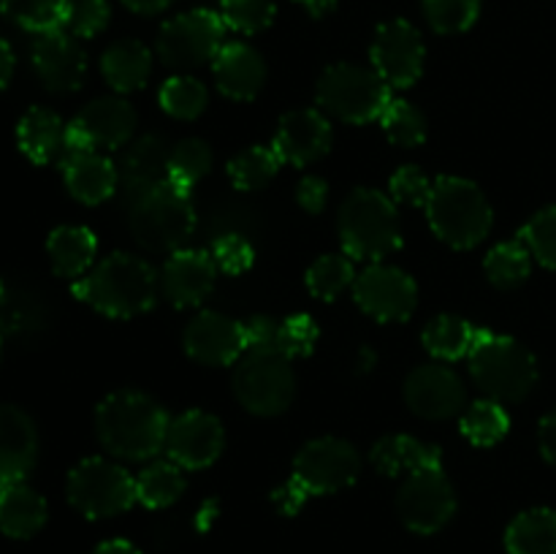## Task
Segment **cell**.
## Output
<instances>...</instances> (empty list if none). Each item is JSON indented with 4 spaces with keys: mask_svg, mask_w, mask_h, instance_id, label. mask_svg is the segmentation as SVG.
<instances>
[{
    "mask_svg": "<svg viewBox=\"0 0 556 554\" xmlns=\"http://www.w3.org/2000/svg\"><path fill=\"white\" fill-rule=\"evenodd\" d=\"M434 237L454 250H472L489 237L494 212L483 190L465 177L443 174L432 182L424 204Z\"/></svg>",
    "mask_w": 556,
    "mask_h": 554,
    "instance_id": "cell-3",
    "label": "cell"
},
{
    "mask_svg": "<svg viewBox=\"0 0 556 554\" xmlns=\"http://www.w3.org/2000/svg\"><path fill=\"white\" fill-rule=\"evenodd\" d=\"M396 514L418 536L440 532L456 514V492L443 470H418L396 492Z\"/></svg>",
    "mask_w": 556,
    "mask_h": 554,
    "instance_id": "cell-12",
    "label": "cell"
},
{
    "mask_svg": "<svg viewBox=\"0 0 556 554\" xmlns=\"http://www.w3.org/2000/svg\"><path fill=\"white\" fill-rule=\"evenodd\" d=\"M508 554H556V511L530 508L505 530Z\"/></svg>",
    "mask_w": 556,
    "mask_h": 554,
    "instance_id": "cell-31",
    "label": "cell"
},
{
    "mask_svg": "<svg viewBox=\"0 0 556 554\" xmlns=\"http://www.w3.org/2000/svg\"><path fill=\"white\" fill-rule=\"evenodd\" d=\"M134 130L136 112L125 98H96L65 125V152L123 150Z\"/></svg>",
    "mask_w": 556,
    "mask_h": 554,
    "instance_id": "cell-11",
    "label": "cell"
},
{
    "mask_svg": "<svg viewBox=\"0 0 556 554\" xmlns=\"http://www.w3.org/2000/svg\"><path fill=\"white\" fill-rule=\"evenodd\" d=\"M405 402L427 421H445L467 407V389L445 364H421L405 380Z\"/></svg>",
    "mask_w": 556,
    "mask_h": 554,
    "instance_id": "cell-17",
    "label": "cell"
},
{
    "mask_svg": "<svg viewBox=\"0 0 556 554\" xmlns=\"http://www.w3.org/2000/svg\"><path fill=\"white\" fill-rule=\"evenodd\" d=\"M519 239L527 244L532 259H538L548 269H556V204L535 212L525 223Z\"/></svg>",
    "mask_w": 556,
    "mask_h": 554,
    "instance_id": "cell-44",
    "label": "cell"
},
{
    "mask_svg": "<svg viewBox=\"0 0 556 554\" xmlns=\"http://www.w3.org/2000/svg\"><path fill=\"white\" fill-rule=\"evenodd\" d=\"M326 196H329V185H326V179L313 177V174L296 185L299 206H302L304 212H309V215H318V212L324 210Z\"/></svg>",
    "mask_w": 556,
    "mask_h": 554,
    "instance_id": "cell-50",
    "label": "cell"
},
{
    "mask_svg": "<svg viewBox=\"0 0 556 554\" xmlns=\"http://www.w3.org/2000/svg\"><path fill=\"white\" fill-rule=\"evenodd\" d=\"M315 101L331 117L351 125L380 119L391 103V87L375 68L356 63H334L324 71L315 87Z\"/></svg>",
    "mask_w": 556,
    "mask_h": 554,
    "instance_id": "cell-7",
    "label": "cell"
},
{
    "mask_svg": "<svg viewBox=\"0 0 556 554\" xmlns=\"http://www.w3.org/2000/svg\"><path fill=\"white\" fill-rule=\"evenodd\" d=\"M11 74H14V52H11L9 41L0 38V90L9 85Z\"/></svg>",
    "mask_w": 556,
    "mask_h": 554,
    "instance_id": "cell-54",
    "label": "cell"
},
{
    "mask_svg": "<svg viewBox=\"0 0 556 554\" xmlns=\"http://www.w3.org/2000/svg\"><path fill=\"white\" fill-rule=\"evenodd\" d=\"M0 11L22 30L41 36L63 27L68 0H0Z\"/></svg>",
    "mask_w": 556,
    "mask_h": 554,
    "instance_id": "cell-38",
    "label": "cell"
},
{
    "mask_svg": "<svg viewBox=\"0 0 556 554\" xmlns=\"http://www.w3.org/2000/svg\"><path fill=\"white\" fill-rule=\"evenodd\" d=\"M185 473L177 462H152L136 476V500L144 508H168L185 494Z\"/></svg>",
    "mask_w": 556,
    "mask_h": 554,
    "instance_id": "cell-33",
    "label": "cell"
},
{
    "mask_svg": "<svg viewBox=\"0 0 556 554\" xmlns=\"http://www.w3.org/2000/svg\"><path fill=\"white\" fill-rule=\"evenodd\" d=\"M429 190H432V182H429V177L418 166H402L391 177L389 185V193L394 204L421 206V210L429 199Z\"/></svg>",
    "mask_w": 556,
    "mask_h": 554,
    "instance_id": "cell-48",
    "label": "cell"
},
{
    "mask_svg": "<svg viewBox=\"0 0 556 554\" xmlns=\"http://www.w3.org/2000/svg\"><path fill=\"white\" fill-rule=\"evenodd\" d=\"M38 459L33 418L16 405H0V489L22 483Z\"/></svg>",
    "mask_w": 556,
    "mask_h": 554,
    "instance_id": "cell-23",
    "label": "cell"
},
{
    "mask_svg": "<svg viewBox=\"0 0 556 554\" xmlns=\"http://www.w3.org/2000/svg\"><path fill=\"white\" fill-rule=\"evenodd\" d=\"M217 90L231 101H253L266 85V63L250 43H223L217 58L212 60Z\"/></svg>",
    "mask_w": 556,
    "mask_h": 554,
    "instance_id": "cell-24",
    "label": "cell"
},
{
    "mask_svg": "<svg viewBox=\"0 0 556 554\" xmlns=\"http://www.w3.org/2000/svg\"><path fill=\"white\" fill-rule=\"evenodd\" d=\"M212 168V150L204 139H182L168 158V182L190 193Z\"/></svg>",
    "mask_w": 556,
    "mask_h": 554,
    "instance_id": "cell-39",
    "label": "cell"
},
{
    "mask_svg": "<svg viewBox=\"0 0 556 554\" xmlns=\"http://www.w3.org/2000/svg\"><path fill=\"white\" fill-rule=\"evenodd\" d=\"M472 337H476V329L467 324L462 315H438V318L429 320L424 326V348L432 353L440 362H456V358L470 356Z\"/></svg>",
    "mask_w": 556,
    "mask_h": 554,
    "instance_id": "cell-32",
    "label": "cell"
},
{
    "mask_svg": "<svg viewBox=\"0 0 556 554\" xmlns=\"http://www.w3.org/2000/svg\"><path fill=\"white\" fill-rule=\"evenodd\" d=\"M128 226L136 242L150 253H177L195 228L190 193L177 185H155L128 204Z\"/></svg>",
    "mask_w": 556,
    "mask_h": 554,
    "instance_id": "cell-6",
    "label": "cell"
},
{
    "mask_svg": "<svg viewBox=\"0 0 556 554\" xmlns=\"http://www.w3.org/2000/svg\"><path fill=\"white\" fill-rule=\"evenodd\" d=\"M362 454L342 438H315L293 459V478L309 494H334L356 483Z\"/></svg>",
    "mask_w": 556,
    "mask_h": 554,
    "instance_id": "cell-13",
    "label": "cell"
},
{
    "mask_svg": "<svg viewBox=\"0 0 556 554\" xmlns=\"http://www.w3.org/2000/svg\"><path fill=\"white\" fill-rule=\"evenodd\" d=\"M185 353L204 367H228L237 364L248 351L244 324L228 315L204 310L185 326Z\"/></svg>",
    "mask_w": 556,
    "mask_h": 554,
    "instance_id": "cell-18",
    "label": "cell"
},
{
    "mask_svg": "<svg viewBox=\"0 0 556 554\" xmlns=\"http://www.w3.org/2000/svg\"><path fill=\"white\" fill-rule=\"evenodd\" d=\"M212 259H215L217 269L226 272V275H242V272H248L253 266L255 250L239 234H223L212 244Z\"/></svg>",
    "mask_w": 556,
    "mask_h": 554,
    "instance_id": "cell-47",
    "label": "cell"
},
{
    "mask_svg": "<svg viewBox=\"0 0 556 554\" xmlns=\"http://www.w3.org/2000/svg\"><path fill=\"white\" fill-rule=\"evenodd\" d=\"M331 144H334V130L318 109H293L277 123L271 150L282 163L302 168L320 161Z\"/></svg>",
    "mask_w": 556,
    "mask_h": 554,
    "instance_id": "cell-20",
    "label": "cell"
},
{
    "mask_svg": "<svg viewBox=\"0 0 556 554\" xmlns=\"http://www.w3.org/2000/svg\"><path fill=\"white\" fill-rule=\"evenodd\" d=\"M101 71L117 92H136L150 81L152 52L136 38H119L103 52Z\"/></svg>",
    "mask_w": 556,
    "mask_h": 554,
    "instance_id": "cell-29",
    "label": "cell"
},
{
    "mask_svg": "<svg viewBox=\"0 0 556 554\" xmlns=\"http://www.w3.org/2000/svg\"><path fill=\"white\" fill-rule=\"evenodd\" d=\"M299 3H302V0H299Z\"/></svg>",
    "mask_w": 556,
    "mask_h": 554,
    "instance_id": "cell-59",
    "label": "cell"
},
{
    "mask_svg": "<svg viewBox=\"0 0 556 554\" xmlns=\"http://www.w3.org/2000/svg\"><path fill=\"white\" fill-rule=\"evenodd\" d=\"M337 231L353 261H383L402 248V223L394 201L375 188H356L340 206Z\"/></svg>",
    "mask_w": 556,
    "mask_h": 554,
    "instance_id": "cell-4",
    "label": "cell"
},
{
    "mask_svg": "<svg viewBox=\"0 0 556 554\" xmlns=\"http://www.w3.org/2000/svg\"><path fill=\"white\" fill-rule=\"evenodd\" d=\"M119 3H123L128 11H134V14L152 16V14H161V11H166L168 5H172V0H119Z\"/></svg>",
    "mask_w": 556,
    "mask_h": 554,
    "instance_id": "cell-53",
    "label": "cell"
},
{
    "mask_svg": "<svg viewBox=\"0 0 556 554\" xmlns=\"http://www.w3.org/2000/svg\"><path fill=\"white\" fill-rule=\"evenodd\" d=\"M47 253L58 277L79 280L96 261L98 239L85 226H58L47 239Z\"/></svg>",
    "mask_w": 556,
    "mask_h": 554,
    "instance_id": "cell-30",
    "label": "cell"
},
{
    "mask_svg": "<svg viewBox=\"0 0 556 554\" xmlns=\"http://www.w3.org/2000/svg\"><path fill=\"white\" fill-rule=\"evenodd\" d=\"M353 299L369 318L380 324H402L416 313L418 286L400 266L375 261L353 280Z\"/></svg>",
    "mask_w": 556,
    "mask_h": 554,
    "instance_id": "cell-14",
    "label": "cell"
},
{
    "mask_svg": "<svg viewBox=\"0 0 556 554\" xmlns=\"http://www.w3.org/2000/svg\"><path fill=\"white\" fill-rule=\"evenodd\" d=\"M65 188L76 201L96 206L117 190V166L98 150L65 152L60 158Z\"/></svg>",
    "mask_w": 556,
    "mask_h": 554,
    "instance_id": "cell-25",
    "label": "cell"
},
{
    "mask_svg": "<svg viewBox=\"0 0 556 554\" xmlns=\"http://www.w3.org/2000/svg\"><path fill=\"white\" fill-rule=\"evenodd\" d=\"M47 500L27 483L0 489V530L16 541H27L47 525Z\"/></svg>",
    "mask_w": 556,
    "mask_h": 554,
    "instance_id": "cell-28",
    "label": "cell"
},
{
    "mask_svg": "<svg viewBox=\"0 0 556 554\" xmlns=\"http://www.w3.org/2000/svg\"><path fill=\"white\" fill-rule=\"evenodd\" d=\"M220 14L210 9H193L174 16L157 33V58L174 71H193L212 63L223 49Z\"/></svg>",
    "mask_w": 556,
    "mask_h": 554,
    "instance_id": "cell-10",
    "label": "cell"
},
{
    "mask_svg": "<svg viewBox=\"0 0 556 554\" xmlns=\"http://www.w3.org/2000/svg\"><path fill=\"white\" fill-rule=\"evenodd\" d=\"M538 443H541L543 459L556 467V407L548 416H543L541 429H538Z\"/></svg>",
    "mask_w": 556,
    "mask_h": 554,
    "instance_id": "cell-52",
    "label": "cell"
},
{
    "mask_svg": "<svg viewBox=\"0 0 556 554\" xmlns=\"http://www.w3.org/2000/svg\"><path fill=\"white\" fill-rule=\"evenodd\" d=\"M92 554H141L134 543L123 541V538H114V541H103L101 546L92 549Z\"/></svg>",
    "mask_w": 556,
    "mask_h": 554,
    "instance_id": "cell-55",
    "label": "cell"
},
{
    "mask_svg": "<svg viewBox=\"0 0 556 554\" xmlns=\"http://www.w3.org/2000/svg\"><path fill=\"white\" fill-rule=\"evenodd\" d=\"M0 302H3V282H0Z\"/></svg>",
    "mask_w": 556,
    "mask_h": 554,
    "instance_id": "cell-58",
    "label": "cell"
},
{
    "mask_svg": "<svg viewBox=\"0 0 556 554\" xmlns=\"http://www.w3.org/2000/svg\"><path fill=\"white\" fill-rule=\"evenodd\" d=\"M33 68L49 92L79 90L87 74V54L68 30L41 33L33 43Z\"/></svg>",
    "mask_w": 556,
    "mask_h": 554,
    "instance_id": "cell-19",
    "label": "cell"
},
{
    "mask_svg": "<svg viewBox=\"0 0 556 554\" xmlns=\"http://www.w3.org/2000/svg\"><path fill=\"white\" fill-rule=\"evenodd\" d=\"M161 293L174 307H195L215 288L217 264L204 250H177L161 269Z\"/></svg>",
    "mask_w": 556,
    "mask_h": 554,
    "instance_id": "cell-22",
    "label": "cell"
},
{
    "mask_svg": "<svg viewBox=\"0 0 556 554\" xmlns=\"http://www.w3.org/2000/svg\"><path fill=\"white\" fill-rule=\"evenodd\" d=\"M275 0H220V20L242 36H255L275 22Z\"/></svg>",
    "mask_w": 556,
    "mask_h": 554,
    "instance_id": "cell-43",
    "label": "cell"
},
{
    "mask_svg": "<svg viewBox=\"0 0 556 554\" xmlns=\"http://www.w3.org/2000/svg\"><path fill=\"white\" fill-rule=\"evenodd\" d=\"M109 16H112V9L106 0H68L63 30L76 38H92L109 25Z\"/></svg>",
    "mask_w": 556,
    "mask_h": 554,
    "instance_id": "cell-46",
    "label": "cell"
},
{
    "mask_svg": "<svg viewBox=\"0 0 556 554\" xmlns=\"http://www.w3.org/2000/svg\"><path fill=\"white\" fill-rule=\"evenodd\" d=\"M424 58H427V49H424L421 33L405 20L383 22L369 47L375 74L396 90H407L421 79Z\"/></svg>",
    "mask_w": 556,
    "mask_h": 554,
    "instance_id": "cell-15",
    "label": "cell"
},
{
    "mask_svg": "<svg viewBox=\"0 0 556 554\" xmlns=\"http://www.w3.org/2000/svg\"><path fill=\"white\" fill-rule=\"evenodd\" d=\"M223 449H226V429L212 413L185 411L168 424L166 454L182 470H204L223 454Z\"/></svg>",
    "mask_w": 556,
    "mask_h": 554,
    "instance_id": "cell-16",
    "label": "cell"
},
{
    "mask_svg": "<svg viewBox=\"0 0 556 554\" xmlns=\"http://www.w3.org/2000/svg\"><path fill=\"white\" fill-rule=\"evenodd\" d=\"M459 429L472 445H481V449H489V445H497L500 440L508 435L510 429V416L505 413L503 402L494 400H476L462 411Z\"/></svg>",
    "mask_w": 556,
    "mask_h": 554,
    "instance_id": "cell-34",
    "label": "cell"
},
{
    "mask_svg": "<svg viewBox=\"0 0 556 554\" xmlns=\"http://www.w3.org/2000/svg\"><path fill=\"white\" fill-rule=\"evenodd\" d=\"M71 291L106 318H134L155 307L161 277L139 255L112 253L74 280Z\"/></svg>",
    "mask_w": 556,
    "mask_h": 554,
    "instance_id": "cell-2",
    "label": "cell"
},
{
    "mask_svg": "<svg viewBox=\"0 0 556 554\" xmlns=\"http://www.w3.org/2000/svg\"><path fill=\"white\" fill-rule=\"evenodd\" d=\"M318 324L313 320V315L296 313L288 315L286 320L277 329V351L286 358H304L315 351V342H318Z\"/></svg>",
    "mask_w": 556,
    "mask_h": 554,
    "instance_id": "cell-45",
    "label": "cell"
},
{
    "mask_svg": "<svg viewBox=\"0 0 556 554\" xmlns=\"http://www.w3.org/2000/svg\"><path fill=\"white\" fill-rule=\"evenodd\" d=\"M369 462L380 476H400V473L443 470V454L438 445L424 443L413 435H386L369 451Z\"/></svg>",
    "mask_w": 556,
    "mask_h": 554,
    "instance_id": "cell-26",
    "label": "cell"
},
{
    "mask_svg": "<svg viewBox=\"0 0 556 554\" xmlns=\"http://www.w3.org/2000/svg\"><path fill=\"white\" fill-rule=\"evenodd\" d=\"M356 280V269H353V259L345 253H326L309 264L307 282L309 293L324 302H334L351 282Z\"/></svg>",
    "mask_w": 556,
    "mask_h": 554,
    "instance_id": "cell-37",
    "label": "cell"
},
{
    "mask_svg": "<svg viewBox=\"0 0 556 554\" xmlns=\"http://www.w3.org/2000/svg\"><path fill=\"white\" fill-rule=\"evenodd\" d=\"M233 394L239 405L253 416H280L296 396V375L291 358L277 348L244 351L233 369Z\"/></svg>",
    "mask_w": 556,
    "mask_h": 554,
    "instance_id": "cell-8",
    "label": "cell"
},
{
    "mask_svg": "<svg viewBox=\"0 0 556 554\" xmlns=\"http://www.w3.org/2000/svg\"><path fill=\"white\" fill-rule=\"evenodd\" d=\"M68 503L87 519H112L125 514L136 500V478L117 462L103 456L81 459L65 481Z\"/></svg>",
    "mask_w": 556,
    "mask_h": 554,
    "instance_id": "cell-9",
    "label": "cell"
},
{
    "mask_svg": "<svg viewBox=\"0 0 556 554\" xmlns=\"http://www.w3.org/2000/svg\"><path fill=\"white\" fill-rule=\"evenodd\" d=\"M282 161L271 147H248L228 161V179L237 190H264L280 172Z\"/></svg>",
    "mask_w": 556,
    "mask_h": 554,
    "instance_id": "cell-35",
    "label": "cell"
},
{
    "mask_svg": "<svg viewBox=\"0 0 556 554\" xmlns=\"http://www.w3.org/2000/svg\"><path fill=\"white\" fill-rule=\"evenodd\" d=\"M277 324L269 315H253V318L244 324V340H248V351H269L277 348Z\"/></svg>",
    "mask_w": 556,
    "mask_h": 554,
    "instance_id": "cell-49",
    "label": "cell"
},
{
    "mask_svg": "<svg viewBox=\"0 0 556 554\" xmlns=\"http://www.w3.org/2000/svg\"><path fill=\"white\" fill-rule=\"evenodd\" d=\"M478 14H481V0H424V16L440 36L470 30Z\"/></svg>",
    "mask_w": 556,
    "mask_h": 554,
    "instance_id": "cell-42",
    "label": "cell"
},
{
    "mask_svg": "<svg viewBox=\"0 0 556 554\" xmlns=\"http://www.w3.org/2000/svg\"><path fill=\"white\" fill-rule=\"evenodd\" d=\"M168 158H172V147L157 134H147L141 139L128 141L119 150L117 163H114L117 166V188L123 190L128 204L136 196L166 182Z\"/></svg>",
    "mask_w": 556,
    "mask_h": 554,
    "instance_id": "cell-21",
    "label": "cell"
},
{
    "mask_svg": "<svg viewBox=\"0 0 556 554\" xmlns=\"http://www.w3.org/2000/svg\"><path fill=\"white\" fill-rule=\"evenodd\" d=\"M483 269H486V277L492 286L510 291V288H519L530 277L532 253L527 250V244L521 239L500 242L497 248L489 250L486 261H483Z\"/></svg>",
    "mask_w": 556,
    "mask_h": 554,
    "instance_id": "cell-36",
    "label": "cell"
},
{
    "mask_svg": "<svg viewBox=\"0 0 556 554\" xmlns=\"http://www.w3.org/2000/svg\"><path fill=\"white\" fill-rule=\"evenodd\" d=\"M157 98H161L163 112L172 114L174 119H195L210 103V90L204 87V81L182 74L163 81Z\"/></svg>",
    "mask_w": 556,
    "mask_h": 554,
    "instance_id": "cell-40",
    "label": "cell"
},
{
    "mask_svg": "<svg viewBox=\"0 0 556 554\" xmlns=\"http://www.w3.org/2000/svg\"><path fill=\"white\" fill-rule=\"evenodd\" d=\"M307 498H309V492L293 476L288 478V481L282 483V487H277L275 494H271V500H275L277 511H280V514H286V516L299 514V511H302V505L307 503Z\"/></svg>",
    "mask_w": 556,
    "mask_h": 554,
    "instance_id": "cell-51",
    "label": "cell"
},
{
    "mask_svg": "<svg viewBox=\"0 0 556 554\" xmlns=\"http://www.w3.org/2000/svg\"><path fill=\"white\" fill-rule=\"evenodd\" d=\"M380 125L391 144L396 147H421L427 141V117L421 109L402 98H391V103L380 114Z\"/></svg>",
    "mask_w": 556,
    "mask_h": 554,
    "instance_id": "cell-41",
    "label": "cell"
},
{
    "mask_svg": "<svg viewBox=\"0 0 556 554\" xmlns=\"http://www.w3.org/2000/svg\"><path fill=\"white\" fill-rule=\"evenodd\" d=\"M304 3V9L309 11V14L313 16H329L331 11H334V5H337V0H302Z\"/></svg>",
    "mask_w": 556,
    "mask_h": 554,
    "instance_id": "cell-56",
    "label": "cell"
},
{
    "mask_svg": "<svg viewBox=\"0 0 556 554\" xmlns=\"http://www.w3.org/2000/svg\"><path fill=\"white\" fill-rule=\"evenodd\" d=\"M470 375L494 402H521L538 383V362L530 348L508 335L476 329L470 348Z\"/></svg>",
    "mask_w": 556,
    "mask_h": 554,
    "instance_id": "cell-5",
    "label": "cell"
},
{
    "mask_svg": "<svg viewBox=\"0 0 556 554\" xmlns=\"http://www.w3.org/2000/svg\"><path fill=\"white\" fill-rule=\"evenodd\" d=\"M16 141L20 150L38 166L58 161V155H65V125L52 109L33 106L22 114L16 125Z\"/></svg>",
    "mask_w": 556,
    "mask_h": 554,
    "instance_id": "cell-27",
    "label": "cell"
},
{
    "mask_svg": "<svg viewBox=\"0 0 556 554\" xmlns=\"http://www.w3.org/2000/svg\"><path fill=\"white\" fill-rule=\"evenodd\" d=\"M215 514H217V503H212V500H210V503H206L204 508H201V519H199L201 530H206V527H210V521L215 519Z\"/></svg>",
    "mask_w": 556,
    "mask_h": 554,
    "instance_id": "cell-57",
    "label": "cell"
},
{
    "mask_svg": "<svg viewBox=\"0 0 556 554\" xmlns=\"http://www.w3.org/2000/svg\"><path fill=\"white\" fill-rule=\"evenodd\" d=\"M168 413L144 391L123 389L96 407L98 443L125 462H144L166 451Z\"/></svg>",
    "mask_w": 556,
    "mask_h": 554,
    "instance_id": "cell-1",
    "label": "cell"
}]
</instances>
